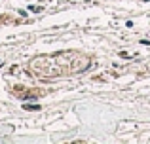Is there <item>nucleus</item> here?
<instances>
[{
  "label": "nucleus",
  "mask_w": 150,
  "mask_h": 144,
  "mask_svg": "<svg viewBox=\"0 0 150 144\" xmlns=\"http://www.w3.org/2000/svg\"><path fill=\"white\" fill-rule=\"evenodd\" d=\"M25 108L27 110H38L40 106H38V104H25Z\"/></svg>",
  "instance_id": "nucleus-1"
}]
</instances>
